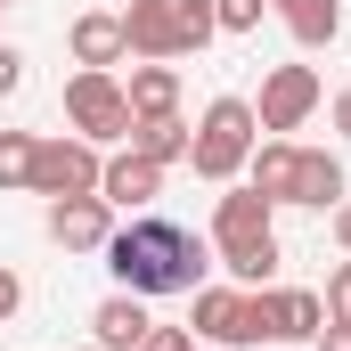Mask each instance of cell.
Segmentation results:
<instances>
[{"instance_id":"cell-1","label":"cell","mask_w":351,"mask_h":351,"mask_svg":"<svg viewBox=\"0 0 351 351\" xmlns=\"http://www.w3.org/2000/svg\"><path fill=\"white\" fill-rule=\"evenodd\" d=\"M106 269L123 278V294H196L204 286V245H196V229H180L164 213H131V229H114L106 237Z\"/></svg>"},{"instance_id":"cell-2","label":"cell","mask_w":351,"mask_h":351,"mask_svg":"<svg viewBox=\"0 0 351 351\" xmlns=\"http://www.w3.org/2000/svg\"><path fill=\"white\" fill-rule=\"evenodd\" d=\"M269 213H278V204H269L262 188H229V196L213 204V254H221V269H229L237 286H269L278 262H286Z\"/></svg>"},{"instance_id":"cell-3","label":"cell","mask_w":351,"mask_h":351,"mask_svg":"<svg viewBox=\"0 0 351 351\" xmlns=\"http://www.w3.org/2000/svg\"><path fill=\"white\" fill-rule=\"evenodd\" d=\"M254 139H262L254 106H245V98H213V106L196 114V131H188V164H196V180H237L245 156H254Z\"/></svg>"},{"instance_id":"cell-4","label":"cell","mask_w":351,"mask_h":351,"mask_svg":"<svg viewBox=\"0 0 351 351\" xmlns=\"http://www.w3.org/2000/svg\"><path fill=\"white\" fill-rule=\"evenodd\" d=\"M245 319H254V343H319L327 302L311 286H245Z\"/></svg>"},{"instance_id":"cell-5","label":"cell","mask_w":351,"mask_h":351,"mask_svg":"<svg viewBox=\"0 0 351 351\" xmlns=\"http://www.w3.org/2000/svg\"><path fill=\"white\" fill-rule=\"evenodd\" d=\"M66 123H74V139H90V147L131 139V98H123V82L98 74V66H82V74L66 82Z\"/></svg>"},{"instance_id":"cell-6","label":"cell","mask_w":351,"mask_h":351,"mask_svg":"<svg viewBox=\"0 0 351 351\" xmlns=\"http://www.w3.org/2000/svg\"><path fill=\"white\" fill-rule=\"evenodd\" d=\"M98 172H106V156L90 147V139H33V196H98Z\"/></svg>"},{"instance_id":"cell-7","label":"cell","mask_w":351,"mask_h":351,"mask_svg":"<svg viewBox=\"0 0 351 351\" xmlns=\"http://www.w3.org/2000/svg\"><path fill=\"white\" fill-rule=\"evenodd\" d=\"M188 335H196V343H213V351H237V343H254L245 294H237V286H196V294H188Z\"/></svg>"},{"instance_id":"cell-8","label":"cell","mask_w":351,"mask_h":351,"mask_svg":"<svg viewBox=\"0 0 351 351\" xmlns=\"http://www.w3.org/2000/svg\"><path fill=\"white\" fill-rule=\"evenodd\" d=\"M311 106H319V74H311V66H269L254 123H262V131H302V123H311Z\"/></svg>"},{"instance_id":"cell-9","label":"cell","mask_w":351,"mask_h":351,"mask_svg":"<svg viewBox=\"0 0 351 351\" xmlns=\"http://www.w3.org/2000/svg\"><path fill=\"white\" fill-rule=\"evenodd\" d=\"M49 237H58L66 254H106L114 204H106V196H58V204H49Z\"/></svg>"},{"instance_id":"cell-10","label":"cell","mask_w":351,"mask_h":351,"mask_svg":"<svg viewBox=\"0 0 351 351\" xmlns=\"http://www.w3.org/2000/svg\"><path fill=\"white\" fill-rule=\"evenodd\" d=\"M156 188H164V164H147L139 147L106 156V172H98V196H106L114 213H147V204H156Z\"/></svg>"},{"instance_id":"cell-11","label":"cell","mask_w":351,"mask_h":351,"mask_svg":"<svg viewBox=\"0 0 351 351\" xmlns=\"http://www.w3.org/2000/svg\"><path fill=\"white\" fill-rule=\"evenodd\" d=\"M123 33H131V58H188L180 49V25H172V0H131L123 8Z\"/></svg>"},{"instance_id":"cell-12","label":"cell","mask_w":351,"mask_h":351,"mask_svg":"<svg viewBox=\"0 0 351 351\" xmlns=\"http://www.w3.org/2000/svg\"><path fill=\"white\" fill-rule=\"evenodd\" d=\"M147 327H156V319H147L139 294H106V302L90 311V343H98V351H139Z\"/></svg>"},{"instance_id":"cell-13","label":"cell","mask_w":351,"mask_h":351,"mask_svg":"<svg viewBox=\"0 0 351 351\" xmlns=\"http://www.w3.org/2000/svg\"><path fill=\"white\" fill-rule=\"evenodd\" d=\"M74 66H98V74H114L123 58H131V33H123V16H106V8H90V16H74Z\"/></svg>"},{"instance_id":"cell-14","label":"cell","mask_w":351,"mask_h":351,"mask_svg":"<svg viewBox=\"0 0 351 351\" xmlns=\"http://www.w3.org/2000/svg\"><path fill=\"white\" fill-rule=\"evenodd\" d=\"M286 204H311V213L343 204V164H335L327 147H294V196H286Z\"/></svg>"},{"instance_id":"cell-15","label":"cell","mask_w":351,"mask_h":351,"mask_svg":"<svg viewBox=\"0 0 351 351\" xmlns=\"http://www.w3.org/2000/svg\"><path fill=\"white\" fill-rule=\"evenodd\" d=\"M123 98H131V123H147V114H180V66H164V58L131 66Z\"/></svg>"},{"instance_id":"cell-16","label":"cell","mask_w":351,"mask_h":351,"mask_svg":"<svg viewBox=\"0 0 351 351\" xmlns=\"http://www.w3.org/2000/svg\"><path fill=\"white\" fill-rule=\"evenodd\" d=\"M278 16H286V33L302 41V49H327L335 33H343V0H269Z\"/></svg>"},{"instance_id":"cell-17","label":"cell","mask_w":351,"mask_h":351,"mask_svg":"<svg viewBox=\"0 0 351 351\" xmlns=\"http://www.w3.org/2000/svg\"><path fill=\"white\" fill-rule=\"evenodd\" d=\"M245 188H262L269 204H286V196H294V139H254V156H245Z\"/></svg>"},{"instance_id":"cell-18","label":"cell","mask_w":351,"mask_h":351,"mask_svg":"<svg viewBox=\"0 0 351 351\" xmlns=\"http://www.w3.org/2000/svg\"><path fill=\"white\" fill-rule=\"evenodd\" d=\"M131 147L172 172V164H188V123H180V114H147V123H131Z\"/></svg>"},{"instance_id":"cell-19","label":"cell","mask_w":351,"mask_h":351,"mask_svg":"<svg viewBox=\"0 0 351 351\" xmlns=\"http://www.w3.org/2000/svg\"><path fill=\"white\" fill-rule=\"evenodd\" d=\"M172 25H180V49H204V41L221 33V16H213V0H172Z\"/></svg>"},{"instance_id":"cell-20","label":"cell","mask_w":351,"mask_h":351,"mask_svg":"<svg viewBox=\"0 0 351 351\" xmlns=\"http://www.w3.org/2000/svg\"><path fill=\"white\" fill-rule=\"evenodd\" d=\"M0 188H33V131H0Z\"/></svg>"},{"instance_id":"cell-21","label":"cell","mask_w":351,"mask_h":351,"mask_svg":"<svg viewBox=\"0 0 351 351\" xmlns=\"http://www.w3.org/2000/svg\"><path fill=\"white\" fill-rule=\"evenodd\" d=\"M262 8H269V0H213L221 33H254V25H262Z\"/></svg>"},{"instance_id":"cell-22","label":"cell","mask_w":351,"mask_h":351,"mask_svg":"<svg viewBox=\"0 0 351 351\" xmlns=\"http://www.w3.org/2000/svg\"><path fill=\"white\" fill-rule=\"evenodd\" d=\"M319 302H327V319H343V327H351V262H335V278H327Z\"/></svg>"},{"instance_id":"cell-23","label":"cell","mask_w":351,"mask_h":351,"mask_svg":"<svg viewBox=\"0 0 351 351\" xmlns=\"http://www.w3.org/2000/svg\"><path fill=\"white\" fill-rule=\"evenodd\" d=\"M139 351H196V335H188V327H147Z\"/></svg>"},{"instance_id":"cell-24","label":"cell","mask_w":351,"mask_h":351,"mask_svg":"<svg viewBox=\"0 0 351 351\" xmlns=\"http://www.w3.org/2000/svg\"><path fill=\"white\" fill-rule=\"evenodd\" d=\"M16 82H25V58H16V49L0 41V98H16Z\"/></svg>"},{"instance_id":"cell-25","label":"cell","mask_w":351,"mask_h":351,"mask_svg":"<svg viewBox=\"0 0 351 351\" xmlns=\"http://www.w3.org/2000/svg\"><path fill=\"white\" fill-rule=\"evenodd\" d=\"M16 302H25V278H16V269H0V319H16Z\"/></svg>"},{"instance_id":"cell-26","label":"cell","mask_w":351,"mask_h":351,"mask_svg":"<svg viewBox=\"0 0 351 351\" xmlns=\"http://www.w3.org/2000/svg\"><path fill=\"white\" fill-rule=\"evenodd\" d=\"M319 351H351V327H343V319H327V327H319Z\"/></svg>"},{"instance_id":"cell-27","label":"cell","mask_w":351,"mask_h":351,"mask_svg":"<svg viewBox=\"0 0 351 351\" xmlns=\"http://www.w3.org/2000/svg\"><path fill=\"white\" fill-rule=\"evenodd\" d=\"M335 131L351 139V90H335Z\"/></svg>"},{"instance_id":"cell-28","label":"cell","mask_w":351,"mask_h":351,"mask_svg":"<svg viewBox=\"0 0 351 351\" xmlns=\"http://www.w3.org/2000/svg\"><path fill=\"white\" fill-rule=\"evenodd\" d=\"M335 237H343V254H351V204H335Z\"/></svg>"},{"instance_id":"cell-29","label":"cell","mask_w":351,"mask_h":351,"mask_svg":"<svg viewBox=\"0 0 351 351\" xmlns=\"http://www.w3.org/2000/svg\"><path fill=\"white\" fill-rule=\"evenodd\" d=\"M196 351H213V343H196Z\"/></svg>"},{"instance_id":"cell-30","label":"cell","mask_w":351,"mask_h":351,"mask_svg":"<svg viewBox=\"0 0 351 351\" xmlns=\"http://www.w3.org/2000/svg\"><path fill=\"white\" fill-rule=\"evenodd\" d=\"M0 8H8V0H0Z\"/></svg>"},{"instance_id":"cell-31","label":"cell","mask_w":351,"mask_h":351,"mask_svg":"<svg viewBox=\"0 0 351 351\" xmlns=\"http://www.w3.org/2000/svg\"><path fill=\"white\" fill-rule=\"evenodd\" d=\"M90 351H98V343H90Z\"/></svg>"}]
</instances>
